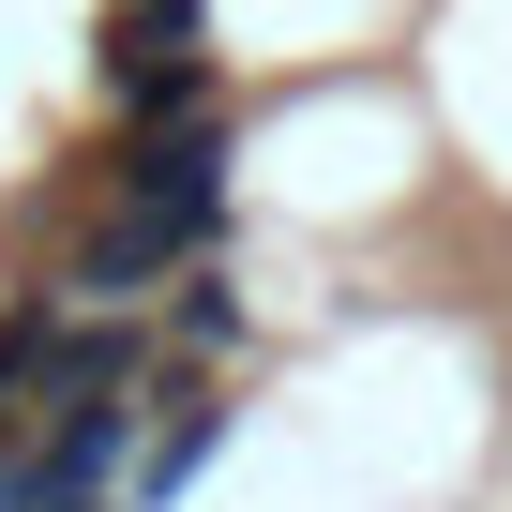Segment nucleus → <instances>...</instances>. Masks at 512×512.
I'll use <instances>...</instances> for the list:
<instances>
[{"label":"nucleus","instance_id":"nucleus-1","mask_svg":"<svg viewBox=\"0 0 512 512\" xmlns=\"http://www.w3.org/2000/svg\"><path fill=\"white\" fill-rule=\"evenodd\" d=\"M211 241H226V121L196 106V121L121 136V211L76 241V302H136V287H166Z\"/></svg>","mask_w":512,"mask_h":512},{"label":"nucleus","instance_id":"nucleus-2","mask_svg":"<svg viewBox=\"0 0 512 512\" xmlns=\"http://www.w3.org/2000/svg\"><path fill=\"white\" fill-rule=\"evenodd\" d=\"M136 422H151V452H136V497H166V482L211 452V392H136Z\"/></svg>","mask_w":512,"mask_h":512},{"label":"nucleus","instance_id":"nucleus-3","mask_svg":"<svg viewBox=\"0 0 512 512\" xmlns=\"http://www.w3.org/2000/svg\"><path fill=\"white\" fill-rule=\"evenodd\" d=\"M181 46H196V0H106V76L181 61Z\"/></svg>","mask_w":512,"mask_h":512},{"label":"nucleus","instance_id":"nucleus-4","mask_svg":"<svg viewBox=\"0 0 512 512\" xmlns=\"http://www.w3.org/2000/svg\"><path fill=\"white\" fill-rule=\"evenodd\" d=\"M181 347L226 362V347H241V302H226V287H181Z\"/></svg>","mask_w":512,"mask_h":512}]
</instances>
